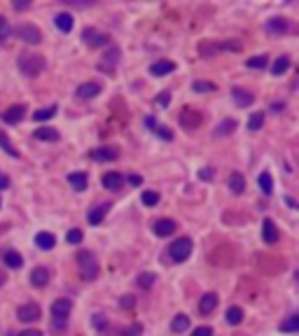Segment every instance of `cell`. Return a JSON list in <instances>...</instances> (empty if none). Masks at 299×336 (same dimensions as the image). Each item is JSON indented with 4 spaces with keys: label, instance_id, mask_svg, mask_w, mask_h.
<instances>
[{
    "label": "cell",
    "instance_id": "74e56055",
    "mask_svg": "<svg viewBox=\"0 0 299 336\" xmlns=\"http://www.w3.org/2000/svg\"><path fill=\"white\" fill-rule=\"evenodd\" d=\"M267 63H269V59L264 54H260V56H252V59H248V68H267Z\"/></svg>",
    "mask_w": 299,
    "mask_h": 336
},
{
    "label": "cell",
    "instance_id": "44dd1931",
    "mask_svg": "<svg viewBox=\"0 0 299 336\" xmlns=\"http://www.w3.org/2000/svg\"><path fill=\"white\" fill-rule=\"evenodd\" d=\"M232 96H234V103L241 105V108H248V105H252V101H255V96L248 93V91H243V89H234Z\"/></svg>",
    "mask_w": 299,
    "mask_h": 336
},
{
    "label": "cell",
    "instance_id": "52a82bcc",
    "mask_svg": "<svg viewBox=\"0 0 299 336\" xmlns=\"http://www.w3.org/2000/svg\"><path fill=\"white\" fill-rule=\"evenodd\" d=\"M17 318L21 320V322H35V320L40 318V306H37V304H24V306H19Z\"/></svg>",
    "mask_w": 299,
    "mask_h": 336
},
{
    "label": "cell",
    "instance_id": "7c38bea8",
    "mask_svg": "<svg viewBox=\"0 0 299 336\" xmlns=\"http://www.w3.org/2000/svg\"><path fill=\"white\" fill-rule=\"evenodd\" d=\"M94 161H115L117 157H119V152H117L115 147H98V150H92V154H89Z\"/></svg>",
    "mask_w": 299,
    "mask_h": 336
},
{
    "label": "cell",
    "instance_id": "277c9868",
    "mask_svg": "<svg viewBox=\"0 0 299 336\" xmlns=\"http://www.w3.org/2000/svg\"><path fill=\"white\" fill-rule=\"evenodd\" d=\"M82 40H84L87 47H94V49H96V47H105V44L110 42L105 33L94 31V28H84V31H82Z\"/></svg>",
    "mask_w": 299,
    "mask_h": 336
},
{
    "label": "cell",
    "instance_id": "d4e9b609",
    "mask_svg": "<svg viewBox=\"0 0 299 336\" xmlns=\"http://www.w3.org/2000/svg\"><path fill=\"white\" fill-rule=\"evenodd\" d=\"M229 187H232L234 194H243V189H245V177L241 175V173H232V177H229Z\"/></svg>",
    "mask_w": 299,
    "mask_h": 336
},
{
    "label": "cell",
    "instance_id": "484cf974",
    "mask_svg": "<svg viewBox=\"0 0 299 336\" xmlns=\"http://www.w3.org/2000/svg\"><path fill=\"white\" fill-rule=\"evenodd\" d=\"M35 138L37 140H59V131L56 128H49V126H45V128H37L35 131Z\"/></svg>",
    "mask_w": 299,
    "mask_h": 336
},
{
    "label": "cell",
    "instance_id": "8fae6325",
    "mask_svg": "<svg viewBox=\"0 0 299 336\" xmlns=\"http://www.w3.org/2000/svg\"><path fill=\"white\" fill-rule=\"evenodd\" d=\"M108 210H110V203H98V206H94V208L89 210V215H87L89 224H101V222L105 220Z\"/></svg>",
    "mask_w": 299,
    "mask_h": 336
},
{
    "label": "cell",
    "instance_id": "8992f818",
    "mask_svg": "<svg viewBox=\"0 0 299 336\" xmlns=\"http://www.w3.org/2000/svg\"><path fill=\"white\" fill-rule=\"evenodd\" d=\"M17 35L21 37L24 42H28V44H37L40 40H42L40 31H37L35 26H31V24H21V26H17Z\"/></svg>",
    "mask_w": 299,
    "mask_h": 336
},
{
    "label": "cell",
    "instance_id": "1f68e13d",
    "mask_svg": "<svg viewBox=\"0 0 299 336\" xmlns=\"http://www.w3.org/2000/svg\"><path fill=\"white\" fill-rule=\"evenodd\" d=\"M299 329V315H290L281 322V331H297Z\"/></svg>",
    "mask_w": 299,
    "mask_h": 336
},
{
    "label": "cell",
    "instance_id": "d590c367",
    "mask_svg": "<svg viewBox=\"0 0 299 336\" xmlns=\"http://www.w3.org/2000/svg\"><path fill=\"white\" fill-rule=\"evenodd\" d=\"M262 124H264V115L262 112H255V115L250 117V122H248V128H250V131H260Z\"/></svg>",
    "mask_w": 299,
    "mask_h": 336
},
{
    "label": "cell",
    "instance_id": "4fadbf2b",
    "mask_svg": "<svg viewBox=\"0 0 299 336\" xmlns=\"http://www.w3.org/2000/svg\"><path fill=\"white\" fill-rule=\"evenodd\" d=\"M101 182H103V187L105 189H110V191H115V189H122V184H124V177L119 175V173H105L103 175V180H101Z\"/></svg>",
    "mask_w": 299,
    "mask_h": 336
},
{
    "label": "cell",
    "instance_id": "7a4b0ae2",
    "mask_svg": "<svg viewBox=\"0 0 299 336\" xmlns=\"http://www.w3.org/2000/svg\"><path fill=\"white\" fill-rule=\"evenodd\" d=\"M77 266H79V273H82L84 280H94V278L98 275V262L89 250H79L77 252Z\"/></svg>",
    "mask_w": 299,
    "mask_h": 336
},
{
    "label": "cell",
    "instance_id": "9f6ffc18",
    "mask_svg": "<svg viewBox=\"0 0 299 336\" xmlns=\"http://www.w3.org/2000/svg\"><path fill=\"white\" fill-rule=\"evenodd\" d=\"M3 280H5V278H3V275H0V285H3Z\"/></svg>",
    "mask_w": 299,
    "mask_h": 336
},
{
    "label": "cell",
    "instance_id": "b9f144b4",
    "mask_svg": "<svg viewBox=\"0 0 299 336\" xmlns=\"http://www.w3.org/2000/svg\"><path fill=\"white\" fill-rule=\"evenodd\" d=\"M66 241L68 243H79V241H82V231H79V229H70V231L66 233Z\"/></svg>",
    "mask_w": 299,
    "mask_h": 336
},
{
    "label": "cell",
    "instance_id": "ba28073f",
    "mask_svg": "<svg viewBox=\"0 0 299 336\" xmlns=\"http://www.w3.org/2000/svg\"><path fill=\"white\" fill-rule=\"evenodd\" d=\"M70 308H73V301L70 299H56L54 304H52V315H54L56 320H68Z\"/></svg>",
    "mask_w": 299,
    "mask_h": 336
},
{
    "label": "cell",
    "instance_id": "9c48e42d",
    "mask_svg": "<svg viewBox=\"0 0 299 336\" xmlns=\"http://www.w3.org/2000/svg\"><path fill=\"white\" fill-rule=\"evenodd\" d=\"M77 98H82V101H89V98H96L98 93H101V84L98 82H84V84L77 86Z\"/></svg>",
    "mask_w": 299,
    "mask_h": 336
},
{
    "label": "cell",
    "instance_id": "d6a6232c",
    "mask_svg": "<svg viewBox=\"0 0 299 336\" xmlns=\"http://www.w3.org/2000/svg\"><path fill=\"white\" fill-rule=\"evenodd\" d=\"M287 68H290V59H287V56H281V59H278V61L271 66V73H274V75H283Z\"/></svg>",
    "mask_w": 299,
    "mask_h": 336
},
{
    "label": "cell",
    "instance_id": "f546056e",
    "mask_svg": "<svg viewBox=\"0 0 299 336\" xmlns=\"http://www.w3.org/2000/svg\"><path fill=\"white\" fill-rule=\"evenodd\" d=\"M241 320H243V311H241L238 306H232V308L227 311V322L229 324H241Z\"/></svg>",
    "mask_w": 299,
    "mask_h": 336
},
{
    "label": "cell",
    "instance_id": "2e32d148",
    "mask_svg": "<svg viewBox=\"0 0 299 336\" xmlns=\"http://www.w3.org/2000/svg\"><path fill=\"white\" fill-rule=\"evenodd\" d=\"M173 70H176V63L173 61H157V63H152V68H150V73H152L154 77H164V75L173 73Z\"/></svg>",
    "mask_w": 299,
    "mask_h": 336
},
{
    "label": "cell",
    "instance_id": "6da1fadb",
    "mask_svg": "<svg viewBox=\"0 0 299 336\" xmlns=\"http://www.w3.org/2000/svg\"><path fill=\"white\" fill-rule=\"evenodd\" d=\"M45 56L40 54H21L19 56V70L26 75V77H37V75L45 70Z\"/></svg>",
    "mask_w": 299,
    "mask_h": 336
},
{
    "label": "cell",
    "instance_id": "83f0119b",
    "mask_svg": "<svg viewBox=\"0 0 299 336\" xmlns=\"http://www.w3.org/2000/svg\"><path fill=\"white\" fill-rule=\"evenodd\" d=\"M3 259H5V264H7V266H10V269H19V266L24 264V259H21V255H19V252H14V250H7Z\"/></svg>",
    "mask_w": 299,
    "mask_h": 336
},
{
    "label": "cell",
    "instance_id": "f907efd6",
    "mask_svg": "<svg viewBox=\"0 0 299 336\" xmlns=\"http://www.w3.org/2000/svg\"><path fill=\"white\" fill-rule=\"evenodd\" d=\"M7 187H10V177L5 173H0V189H7Z\"/></svg>",
    "mask_w": 299,
    "mask_h": 336
},
{
    "label": "cell",
    "instance_id": "ee69618b",
    "mask_svg": "<svg viewBox=\"0 0 299 336\" xmlns=\"http://www.w3.org/2000/svg\"><path fill=\"white\" fill-rule=\"evenodd\" d=\"M92 324L96 327V329H103L105 324H108V320H105V315H94V318H92Z\"/></svg>",
    "mask_w": 299,
    "mask_h": 336
},
{
    "label": "cell",
    "instance_id": "bcb514c9",
    "mask_svg": "<svg viewBox=\"0 0 299 336\" xmlns=\"http://www.w3.org/2000/svg\"><path fill=\"white\" fill-rule=\"evenodd\" d=\"M119 306H122V308H134V306H136V299H134V297H129V294H126V297H122V301H119Z\"/></svg>",
    "mask_w": 299,
    "mask_h": 336
},
{
    "label": "cell",
    "instance_id": "30bf717a",
    "mask_svg": "<svg viewBox=\"0 0 299 336\" xmlns=\"http://www.w3.org/2000/svg\"><path fill=\"white\" fill-rule=\"evenodd\" d=\"M24 112H26V105H12L3 112V122L5 124H19L24 119Z\"/></svg>",
    "mask_w": 299,
    "mask_h": 336
},
{
    "label": "cell",
    "instance_id": "8d00e7d4",
    "mask_svg": "<svg viewBox=\"0 0 299 336\" xmlns=\"http://www.w3.org/2000/svg\"><path fill=\"white\" fill-rule=\"evenodd\" d=\"M10 40V24L5 17H0V44H5Z\"/></svg>",
    "mask_w": 299,
    "mask_h": 336
},
{
    "label": "cell",
    "instance_id": "3957f363",
    "mask_svg": "<svg viewBox=\"0 0 299 336\" xmlns=\"http://www.w3.org/2000/svg\"><path fill=\"white\" fill-rule=\"evenodd\" d=\"M189 255H192V241L189 238H178L176 243H171V248H168V257H171L176 264L185 262Z\"/></svg>",
    "mask_w": 299,
    "mask_h": 336
},
{
    "label": "cell",
    "instance_id": "5bb4252c",
    "mask_svg": "<svg viewBox=\"0 0 299 336\" xmlns=\"http://www.w3.org/2000/svg\"><path fill=\"white\" fill-rule=\"evenodd\" d=\"M262 238H264V243H269V245L276 243V238H278V229H276L274 220H264L262 222Z\"/></svg>",
    "mask_w": 299,
    "mask_h": 336
},
{
    "label": "cell",
    "instance_id": "e0dca14e",
    "mask_svg": "<svg viewBox=\"0 0 299 336\" xmlns=\"http://www.w3.org/2000/svg\"><path fill=\"white\" fill-rule=\"evenodd\" d=\"M68 182L73 184L75 191H84L87 184H89V177H87V173H70V175H68Z\"/></svg>",
    "mask_w": 299,
    "mask_h": 336
},
{
    "label": "cell",
    "instance_id": "7402d4cb",
    "mask_svg": "<svg viewBox=\"0 0 299 336\" xmlns=\"http://www.w3.org/2000/svg\"><path fill=\"white\" fill-rule=\"evenodd\" d=\"M215 306H218V297L215 294H203L201 301H199V311L206 315V313H213Z\"/></svg>",
    "mask_w": 299,
    "mask_h": 336
},
{
    "label": "cell",
    "instance_id": "603a6c76",
    "mask_svg": "<svg viewBox=\"0 0 299 336\" xmlns=\"http://www.w3.org/2000/svg\"><path fill=\"white\" fill-rule=\"evenodd\" d=\"M267 28H269V33H274V35H283V33L287 31V21L285 19H269L267 21Z\"/></svg>",
    "mask_w": 299,
    "mask_h": 336
},
{
    "label": "cell",
    "instance_id": "7bdbcfd3",
    "mask_svg": "<svg viewBox=\"0 0 299 336\" xmlns=\"http://www.w3.org/2000/svg\"><path fill=\"white\" fill-rule=\"evenodd\" d=\"M215 86L210 82H194V91H213Z\"/></svg>",
    "mask_w": 299,
    "mask_h": 336
},
{
    "label": "cell",
    "instance_id": "cb8c5ba5",
    "mask_svg": "<svg viewBox=\"0 0 299 336\" xmlns=\"http://www.w3.org/2000/svg\"><path fill=\"white\" fill-rule=\"evenodd\" d=\"M54 24H56V28H59V31L68 33V31H70V28H73V17H70V14H68V12H61V14H56Z\"/></svg>",
    "mask_w": 299,
    "mask_h": 336
},
{
    "label": "cell",
    "instance_id": "11a10c76",
    "mask_svg": "<svg viewBox=\"0 0 299 336\" xmlns=\"http://www.w3.org/2000/svg\"><path fill=\"white\" fill-rule=\"evenodd\" d=\"M12 5H14V10H26V7H28V3H19V0H14Z\"/></svg>",
    "mask_w": 299,
    "mask_h": 336
},
{
    "label": "cell",
    "instance_id": "ab89813d",
    "mask_svg": "<svg viewBox=\"0 0 299 336\" xmlns=\"http://www.w3.org/2000/svg\"><path fill=\"white\" fill-rule=\"evenodd\" d=\"M143 203H145V206H157L159 203V194L157 191H143Z\"/></svg>",
    "mask_w": 299,
    "mask_h": 336
},
{
    "label": "cell",
    "instance_id": "5b68a950",
    "mask_svg": "<svg viewBox=\"0 0 299 336\" xmlns=\"http://www.w3.org/2000/svg\"><path fill=\"white\" fill-rule=\"evenodd\" d=\"M203 122V115L199 110H194V108H185L183 112H180V126L185 128H199Z\"/></svg>",
    "mask_w": 299,
    "mask_h": 336
},
{
    "label": "cell",
    "instance_id": "c3c4849f",
    "mask_svg": "<svg viewBox=\"0 0 299 336\" xmlns=\"http://www.w3.org/2000/svg\"><path fill=\"white\" fill-rule=\"evenodd\" d=\"M192 336H213V329L210 327H196Z\"/></svg>",
    "mask_w": 299,
    "mask_h": 336
},
{
    "label": "cell",
    "instance_id": "836d02e7",
    "mask_svg": "<svg viewBox=\"0 0 299 336\" xmlns=\"http://www.w3.org/2000/svg\"><path fill=\"white\" fill-rule=\"evenodd\" d=\"M260 189H262L264 194H271V191H274V180H271L269 173H262V175H260Z\"/></svg>",
    "mask_w": 299,
    "mask_h": 336
},
{
    "label": "cell",
    "instance_id": "f35d334b",
    "mask_svg": "<svg viewBox=\"0 0 299 336\" xmlns=\"http://www.w3.org/2000/svg\"><path fill=\"white\" fill-rule=\"evenodd\" d=\"M154 285V275L152 273H141L138 275V287L147 290V287H152Z\"/></svg>",
    "mask_w": 299,
    "mask_h": 336
},
{
    "label": "cell",
    "instance_id": "f5cc1de1",
    "mask_svg": "<svg viewBox=\"0 0 299 336\" xmlns=\"http://www.w3.org/2000/svg\"><path fill=\"white\" fill-rule=\"evenodd\" d=\"M129 182H131V184H141L143 177L141 175H129Z\"/></svg>",
    "mask_w": 299,
    "mask_h": 336
},
{
    "label": "cell",
    "instance_id": "7dc6e473",
    "mask_svg": "<svg viewBox=\"0 0 299 336\" xmlns=\"http://www.w3.org/2000/svg\"><path fill=\"white\" fill-rule=\"evenodd\" d=\"M157 103H159V105H168V103H171V93H168V91H161V93L157 96Z\"/></svg>",
    "mask_w": 299,
    "mask_h": 336
},
{
    "label": "cell",
    "instance_id": "ffe728a7",
    "mask_svg": "<svg viewBox=\"0 0 299 336\" xmlns=\"http://www.w3.org/2000/svg\"><path fill=\"white\" fill-rule=\"evenodd\" d=\"M54 243H56V238L49 231H40L35 236V245L40 248V250H52V248H54Z\"/></svg>",
    "mask_w": 299,
    "mask_h": 336
},
{
    "label": "cell",
    "instance_id": "ac0fdd59",
    "mask_svg": "<svg viewBox=\"0 0 299 336\" xmlns=\"http://www.w3.org/2000/svg\"><path fill=\"white\" fill-rule=\"evenodd\" d=\"M31 282L35 285V287H45V285L49 282V271L45 269V266H37V269H33Z\"/></svg>",
    "mask_w": 299,
    "mask_h": 336
},
{
    "label": "cell",
    "instance_id": "681fc988",
    "mask_svg": "<svg viewBox=\"0 0 299 336\" xmlns=\"http://www.w3.org/2000/svg\"><path fill=\"white\" fill-rule=\"evenodd\" d=\"M143 331L141 324H134V327H129V329H124V336H138Z\"/></svg>",
    "mask_w": 299,
    "mask_h": 336
},
{
    "label": "cell",
    "instance_id": "db71d44e",
    "mask_svg": "<svg viewBox=\"0 0 299 336\" xmlns=\"http://www.w3.org/2000/svg\"><path fill=\"white\" fill-rule=\"evenodd\" d=\"M19 336H42L40 331H35V329H26V331H21Z\"/></svg>",
    "mask_w": 299,
    "mask_h": 336
},
{
    "label": "cell",
    "instance_id": "4dcf8cb0",
    "mask_svg": "<svg viewBox=\"0 0 299 336\" xmlns=\"http://www.w3.org/2000/svg\"><path fill=\"white\" fill-rule=\"evenodd\" d=\"M0 147H3V150H5V152L10 154V157H19V152L14 150V145L10 142V138L5 135V131H0Z\"/></svg>",
    "mask_w": 299,
    "mask_h": 336
},
{
    "label": "cell",
    "instance_id": "4316f807",
    "mask_svg": "<svg viewBox=\"0 0 299 336\" xmlns=\"http://www.w3.org/2000/svg\"><path fill=\"white\" fill-rule=\"evenodd\" d=\"M54 115H56V105H49V108H40L37 112H33V119H35V122H47V119H52Z\"/></svg>",
    "mask_w": 299,
    "mask_h": 336
},
{
    "label": "cell",
    "instance_id": "d6986e66",
    "mask_svg": "<svg viewBox=\"0 0 299 336\" xmlns=\"http://www.w3.org/2000/svg\"><path fill=\"white\" fill-rule=\"evenodd\" d=\"M176 231V222L173 220H157L154 222V233L157 236H171Z\"/></svg>",
    "mask_w": 299,
    "mask_h": 336
},
{
    "label": "cell",
    "instance_id": "e575fe53",
    "mask_svg": "<svg viewBox=\"0 0 299 336\" xmlns=\"http://www.w3.org/2000/svg\"><path fill=\"white\" fill-rule=\"evenodd\" d=\"M234 128H236V122H234V119H225V122L218 126V131H215V133H218V135H227V133H232Z\"/></svg>",
    "mask_w": 299,
    "mask_h": 336
},
{
    "label": "cell",
    "instance_id": "f6af8a7d",
    "mask_svg": "<svg viewBox=\"0 0 299 336\" xmlns=\"http://www.w3.org/2000/svg\"><path fill=\"white\" fill-rule=\"evenodd\" d=\"M157 133H159V138H164V140H173V133H171V128H166V126H159V128H157Z\"/></svg>",
    "mask_w": 299,
    "mask_h": 336
},
{
    "label": "cell",
    "instance_id": "60d3db41",
    "mask_svg": "<svg viewBox=\"0 0 299 336\" xmlns=\"http://www.w3.org/2000/svg\"><path fill=\"white\" fill-rule=\"evenodd\" d=\"M220 44H199V52H201L203 56H210V54H215V52H220Z\"/></svg>",
    "mask_w": 299,
    "mask_h": 336
},
{
    "label": "cell",
    "instance_id": "f1b7e54d",
    "mask_svg": "<svg viewBox=\"0 0 299 336\" xmlns=\"http://www.w3.org/2000/svg\"><path fill=\"white\" fill-rule=\"evenodd\" d=\"M189 327V318L187 315H183V313H180V315H176V318H173V322H171V329L173 331H178V334H180V331H185Z\"/></svg>",
    "mask_w": 299,
    "mask_h": 336
},
{
    "label": "cell",
    "instance_id": "9a60e30c",
    "mask_svg": "<svg viewBox=\"0 0 299 336\" xmlns=\"http://www.w3.org/2000/svg\"><path fill=\"white\" fill-rule=\"evenodd\" d=\"M117 61H119V49L112 47L110 52L103 56V61H101V70H105V73H112V68L117 66Z\"/></svg>",
    "mask_w": 299,
    "mask_h": 336
},
{
    "label": "cell",
    "instance_id": "816d5d0a",
    "mask_svg": "<svg viewBox=\"0 0 299 336\" xmlns=\"http://www.w3.org/2000/svg\"><path fill=\"white\" fill-rule=\"evenodd\" d=\"M199 177H201V180H210V177H213V171H210V168H203V171H199Z\"/></svg>",
    "mask_w": 299,
    "mask_h": 336
}]
</instances>
